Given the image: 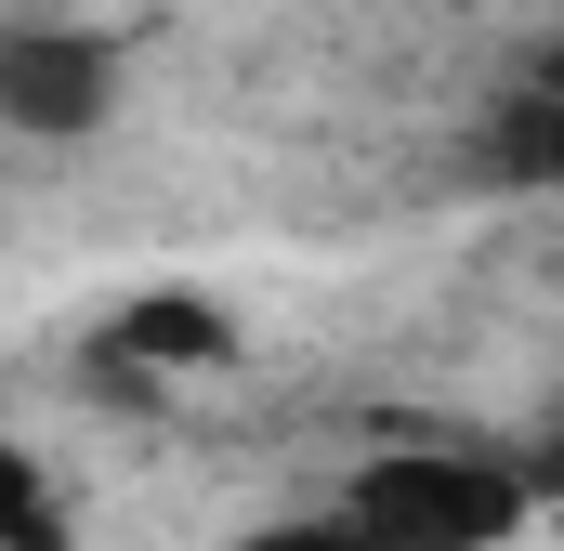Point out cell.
I'll return each instance as SVG.
<instances>
[{"label": "cell", "mask_w": 564, "mask_h": 551, "mask_svg": "<svg viewBox=\"0 0 564 551\" xmlns=\"http://www.w3.org/2000/svg\"><path fill=\"white\" fill-rule=\"evenodd\" d=\"M341 512L381 551H512L539 512L525 486V446H459V433H421V446H368L341 473Z\"/></svg>", "instance_id": "cell-1"}, {"label": "cell", "mask_w": 564, "mask_h": 551, "mask_svg": "<svg viewBox=\"0 0 564 551\" xmlns=\"http://www.w3.org/2000/svg\"><path fill=\"white\" fill-rule=\"evenodd\" d=\"M119 93H132V66L106 26H66V13L0 26V132L13 144H93L119 119Z\"/></svg>", "instance_id": "cell-2"}, {"label": "cell", "mask_w": 564, "mask_h": 551, "mask_svg": "<svg viewBox=\"0 0 564 551\" xmlns=\"http://www.w3.org/2000/svg\"><path fill=\"white\" fill-rule=\"evenodd\" d=\"M224 342H237V328H224L210 302H132V315H119V355H132V368H210Z\"/></svg>", "instance_id": "cell-3"}, {"label": "cell", "mask_w": 564, "mask_h": 551, "mask_svg": "<svg viewBox=\"0 0 564 551\" xmlns=\"http://www.w3.org/2000/svg\"><path fill=\"white\" fill-rule=\"evenodd\" d=\"M0 551H66L53 539V499H40V473H26L13 433H0Z\"/></svg>", "instance_id": "cell-4"}, {"label": "cell", "mask_w": 564, "mask_h": 551, "mask_svg": "<svg viewBox=\"0 0 564 551\" xmlns=\"http://www.w3.org/2000/svg\"><path fill=\"white\" fill-rule=\"evenodd\" d=\"M224 551H381V539L328 499V512H276V526H250V539H224Z\"/></svg>", "instance_id": "cell-5"}, {"label": "cell", "mask_w": 564, "mask_h": 551, "mask_svg": "<svg viewBox=\"0 0 564 551\" xmlns=\"http://www.w3.org/2000/svg\"><path fill=\"white\" fill-rule=\"evenodd\" d=\"M525 486H539V512H564V408L525 433Z\"/></svg>", "instance_id": "cell-6"}, {"label": "cell", "mask_w": 564, "mask_h": 551, "mask_svg": "<svg viewBox=\"0 0 564 551\" xmlns=\"http://www.w3.org/2000/svg\"><path fill=\"white\" fill-rule=\"evenodd\" d=\"M552 539H564V512H552Z\"/></svg>", "instance_id": "cell-7"}]
</instances>
